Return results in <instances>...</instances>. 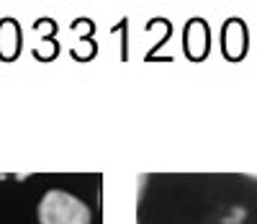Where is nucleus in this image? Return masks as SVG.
I'll use <instances>...</instances> for the list:
<instances>
[{"label":"nucleus","instance_id":"obj_1","mask_svg":"<svg viewBox=\"0 0 257 224\" xmlns=\"http://www.w3.org/2000/svg\"><path fill=\"white\" fill-rule=\"evenodd\" d=\"M39 224H90L93 214L82 201L67 191L52 188L41 196L36 209Z\"/></svg>","mask_w":257,"mask_h":224}]
</instances>
